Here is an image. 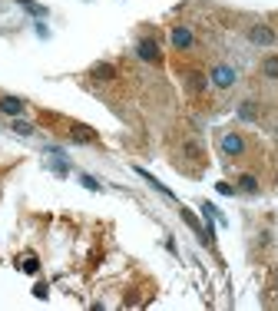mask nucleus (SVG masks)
<instances>
[{"instance_id": "obj_1", "label": "nucleus", "mask_w": 278, "mask_h": 311, "mask_svg": "<svg viewBox=\"0 0 278 311\" xmlns=\"http://www.w3.org/2000/svg\"><path fill=\"white\" fill-rule=\"evenodd\" d=\"M235 80H238V73H235V66H225V63H219L212 70V83L219 89H229V86H235Z\"/></svg>"}, {"instance_id": "obj_2", "label": "nucleus", "mask_w": 278, "mask_h": 311, "mask_svg": "<svg viewBox=\"0 0 278 311\" xmlns=\"http://www.w3.org/2000/svg\"><path fill=\"white\" fill-rule=\"evenodd\" d=\"M136 56H139L143 63H159V43L149 40V37H143V40L136 43Z\"/></svg>"}, {"instance_id": "obj_3", "label": "nucleus", "mask_w": 278, "mask_h": 311, "mask_svg": "<svg viewBox=\"0 0 278 311\" xmlns=\"http://www.w3.org/2000/svg\"><path fill=\"white\" fill-rule=\"evenodd\" d=\"M222 152L225 156H242L245 152V139L238 133H222Z\"/></svg>"}, {"instance_id": "obj_4", "label": "nucleus", "mask_w": 278, "mask_h": 311, "mask_svg": "<svg viewBox=\"0 0 278 311\" xmlns=\"http://www.w3.org/2000/svg\"><path fill=\"white\" fill-rule=\"evenodd\" d=\"M248 40H252V43H262V47H271V43H275V30H271V27H265V24H255L252 30H248Z\"/></svg>"}, {"instance_id": "obj_5", "label": "nucleus", "mask_w": 278, "mask_h": 311, "mask_svg": "<svg viewBox=\"0 0 278 311\" xmlns=\"http://www.w3.org/2000/svg\"><path fill=\"white\" fill-rule=\"evenodd\" d=\"M179 216H182V222H186V225H189V229H192V232L199 235V242H206V245L212 242V239H209V232H202V222H199V219L192 216L189 209H179Z\"/></svg>"}, {"instance_id": "obj_6", "label": "nucleus", "mask_w": 278, "mask_h": 311, "mask_svg": "<svg viewBox=\"0 0 278 311\" xmlns=\"http://www.w3.org/2000/svg\"><path fill=\"white\" fill-rule=\"evenodd\" d=\"M136 172H139V176H143V179H146V182H149V185H152V189H156V192H159V195H166V199H172V202H175V195H172V189H169V185H162V182H159V179H156V176H149V172H146V169H139V166H136Z\"/></svg>"}, {"instance_id": "obj_7", "label": "nucleus", "mask_w": 278, "mask_h": 311, "mask_svg": "<svg viewBox=\"0 0 278 311\" xmlns=\"http://www.w3.org/2000/svg\"><path fill=\"white\" fill-rule=\"evenodd\" d=\"M172 47H179V50L192 47V30L189 27H172Z\"/></svg>"}, {"instance_id": "obj_8", "label": "nucleus", "mask_w": 278, "mask_h": 311, "mask_svg": "<svg viewBox=\"0 0 278 311\" xmlns=\"http://www.w3.org/2000/svg\"><path fill=\"white\" fill-rule=\"evenodd\" d=\"M0 110L7 113V116H20V113H24V99H17V96H0Z\"/></svg>"}, {"instance_id": "obj_9", "label": "nucleus", "mask_w": 278, "mask_h": 311, "mask_svg": "<svg viewBox=\"0 0 278 311\" xmlns=\"http://www.w3.org/2000/svg\"><path fill=\"white\" fill-rule=\"evenodd\" d=\"M93 76H96V80H113V76H116V70H113L110 63H96V66H93Z\"/></svg>"}, {"instance_id": "obj_10", "label": "nucleus", "mask_w": 278, "mask_h": 311, "mask_svg": "<svg viewBox=\"0 0 278 311\" xmlns=\"http://www.w3.org/2000/svg\"><path fill=\"white\" fill-rule=\"evenodd\" d=\"M17 4H20L27 14H33V17H47V7H40V4H33V0H17Z\"/></svg>"}, {"instance_id": "obj_11", "label": "nucleus", "mask_w": 278, "mask_h": 311, "mask_svg": "<svg viewBox=\"0 0 278 311\" xmlns=\"http://www.w3.org/2000/svg\"><path fill=\"white\" fill-rule=\"evenodd\" d=\"M262 73H265V76H271V80H278V56H268V60H265Z\"/></svg>"}, {"instance_id": "obj_12", "label": "nucleus", "mask_w": 278, "mask_h": 311, "mask_svg": "<svg viewBox=\"0 0 278 311\" xmlns=\"http://www.w3.org/2000/svg\"><path fill=\"white\" fill-rule=\"evenodd\" d=\"M73 139H79V143H93L96 136H93V133H89V129H86V126H73Z\"/></svg>"}, {"instance_id": "obj_13", "label": "nucleus", "mask_w": 278, "mask_h": 311, "mask_svg": "<svg viewBox=\"0 0 278 311\" xmlns=\"http://www.w3.org/2000/svg\"><path fill=\"white\" fill-rule=\"evenodd\" d=\"M238 116H242L245 123H252L255 116H258V113H255V106H252V103H242V106H238Z\"/></svg>"}, {"instance_id": "obj_14", "label": "nucleus", "mask_w": 278, "mask_h": 311, "mask_svg": "<svg viewBox=\"0 0 278 311\" xmlns=\"http://www.w3.org/2000/svg\"><path fill=\"white\" fill-rule=\"evenodd\" d=\"M238 185H242L245 192H258V179H255V176H242V179H238Z\"/></svg>"}, {"instance_id": "obj_15", "label": "nucleus", "mask_w": 278, "mask_h": 311, "mask_svg": "<svg viewBox=\"0 0 278 311\" xmlns=\"http://www.w3.org/2000/svg\"><path fill=\"white\" fill-rule=\"evenodd\" d=\"M20 268H24L27 275H37V271H40V262H37V258L30 255V258H24V265H20Z\"/></svg>"}, {"instance_id": "obj_16", "label": "nucleus", "mask_w": 278, "mask_h": 311, "mask_svg": "<svg viewBox=\"0 0 278 311\" xmlns=\"http://www.w3.org/2000/svg\"><path fill=\"white\" fill-rule=\"evenodd\" d=\"M79 182L86 185V189H93V192H100V189H103V185L96 182V179H93V176H79Z\"/></svg>"}, {"instance_id": "obj_17", "label": "nucleus", "mask_w": 278, "mask_h": 311, "mask_svg": "<svg viewBox=\"0 0 278 311\" xmlns=\"http://www.w3.org/2000/svg\"><path fill=\"white\" fill-rule=\"evenodd\" d=\"M14 133H20V136H33V126H30V123H14Z\"/></svg>"}, {"instance_id": "obj_18", "label": "nucleus", "mask_w": 278, "mask_h": 311, "mask_svg": "<svg viewBox=\"0 0 278 311\" xmlns=\"http://www.w3.org/2000/svg\"><path fill=\"white\" fill-rule=\"evenodd\" d=\"M219 192H222V195H235V189H232L229 182H219Z\"/></svg>"}]
</instances>
